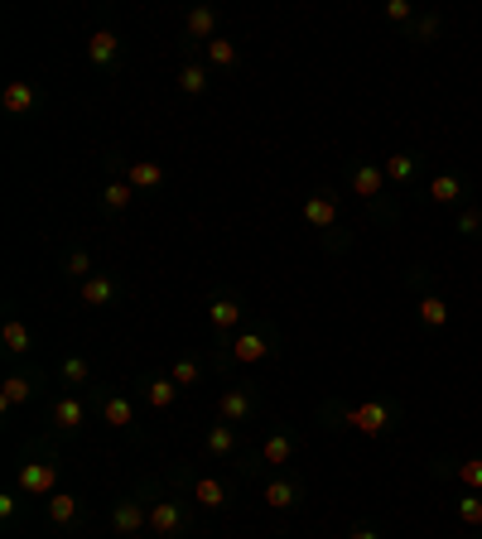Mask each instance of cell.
Returning a JSON list of instances; mask_svg holds the SVG:
<instances>
[{
    "label": "cell",
    "instance_id": "5",
    "mask_svg": "<svg viewBox=\"0 0 482 539\" xmlns=\"http://www.w3.org/2000/svg\"><path fill=\"white\" fill-rule=\"evenodd\" d=\"M179 525H183V511L174 501H155V505H150V530H155V535L169 539V535H179Z\"/></svg>",
    "mask_w": 482,
    "mask_h": 539
},
{
    "label": "cell",
    "instance_id": "6",
    "mask_svg": "<svg viewBox=\"0 0 482 539\" xmlns=\"http://www.w3.org/2000/svg\"><path fill=\"white\" fill-rule=\"evenodd\" d=\"M381 189H386V169H377V164H357V169H353V193L371 203Z\"/></svg>",
    "mask_w": 482,
    "mask_h": 539
},
{
    "label": "cell",
    "instance_id": "2",
    "mask_svg": "<svg viewBox=\"0 0 482 539\" xmlns=\"http://www.w3.org/2000/svg\"><path fill=\"white\" fill-rule=\"evenodd\" d=\"M19 487H25L29 497H49V491L58 487V467H53V462H29V467H19Z\"/></svg>",
    "mask_w": 482,
    "mask_h": 539
},
{
    "label": "cell",
    "instance_id": "4",
    "mask_svg": "<svg viewBox=\"0 0 482 539\" xmlns=\"http://www.w3.org/2000/svg\"><path fill=\"white\" fill-rule=\"evenodd\" d=\"M126 183H130L136 193H150V189H159V183H164V169H159L155 159H136V164L126 169Z\"/></svg>",
    "mask_w": 482,
    "mask_h": 539
},
{
    "label": "cell",
    "instance_id": "30",
    "mask_svg": "<svg viewBox=\"0 0 482 539\" xmlns=\"http://www.w3.org/2000/svg\"><path fill=\"white\" fill-rule=\"evenodd\" d=\"M130 197H136V189H130V183H112V189H106V207H112V212H126Z\"/></svg>",
    "mask_w": 482,
    "mask_h": 539
},
{
    "label": "cell",
    "instance_id": "10",
    "mask_svg": "<svg viewBox=\"0 0 482 539\" xmlns=\"http://www.w3.org/2000/svg\"><path fill=\"white\" fill-rule=\"evenodd\" d=\"M0 106H5L10 116H25L29 106H35V87H29V82H10L5 96H0Z\"/></svg>",
    "mask_w": 482,
    "mask_h": 539
},
{
    "label": "cell",
    "instance_id": "22",
    "mask_svg": "<svg viewBox=\"0 0 482 539\" xmlns=\"http://www.w3.org/2000/svg\"><path fill=\"white\" fill-rule=\"evenodd\" d=\"M458 520L463 525H482V491H468V497H458Z\"/></svg>",
    "mask_w": 482,
    "mask_h": 539
},
{
    "label": "cell",
    "instance_id": "25",
    "mask_svg": "<svg viewBox=\"0 0 482 539\" xmlns=\"http://www.w3.org/2000/svg\"><path fill=\"white\" fill-rule=\"evenodd\" d=\"M207 318H213V327H237V318H241V308L232 299H217L213 308H207Z\"/></svg>",
    "mask_w": 482,
    "mask_h": 539
},
{
    "label": "cell",
    "instance_id": "23",
    "mask_svg": "<svg viewBox=\"0 0 482 539\" xmlns=\"http://www.w3.org/2000/svg\"><path fill=\"white\" fill-rule=\"evenodd\" d=\"M25 400H29V381L25 376H10L5 390H0V404H5V410H15V404H25Z\"/></svg>",
    "mask_w": 482,
    "mask_h": 539
},
{
    "label": "cell",
    "instance_id": "3",
    "mask_svg": "<svg viewBox=\"0 0 482 539\" xmlns=\"http://www.w3.org/2000/svg\"><path fill=\"white\" fill-rule=\"evenodd\" d=\"M304 222L309 227H338V193H314L309 203H304Z\"/></svg>",
    "mask_w": 482,
    "mask_h": 539
},
{
    "label": "cell",
    "instance_id": "32",
    "mask_svg": "<svg viewBox=\"0 0 482 539\" xmlns=\"http://www.w3.org/2000/svg\"><path fill=\"white\" fill-rule=\"evenodd\" d=\"M179 87H183L189 96H198L203 87H207V73H203V68H183V73H179Z\"/></svg>",
    "mask_w": 482,
    "mask_h": 539
},
{
    "label": "cell",
    "instance_id": "39",
    "mask_svg": "<svg viewBox=\"0 0 482 539\" xmlns=\"http://www.w3.org/2000/svg\"><path fill=\"white\" fill-rule=\"evenodd\" d=\"M347 539H381V535H377V530H367V525H357V530L347 535Z\"/></svg>",
    "mask_w": 482,
    "mask_h": 539
},
{
    "label": "cell",
    "instance_id": "17",
    "mask_svg": "<svg viewBox=\"0 0 482 539\" xmlns=\"http://www.w3.org/2000/svg\"><path fill=\"white\" fill-rule=\"evenodd\" d=\"M415 308H420V318H424L430 327H444V323H448V304L439 299V294H424V299L415 304Z\"/></svg>",
    "mask_w": 482,
    "mask_h": 539
},
{
    "label": "cell",
    "instance_id": "20",
    "mask_svg": "<svg viewBox=\"0 0 482 539\" xmlns=\"http://www.w3.org/2000/svg\"><path fill=\"white\" fill-rule=\"evenodd\" d=\"M232 351H237V361H246V366H251V361H260L270 347H266V337L246 333V337H237V347H232Z\"/></svg>",
    "mask_w": 482,
    "mask_h": 539
},
{
    "label": "cell",
    "instance_id": "34",
    "mask_svg": "<svg viewBox=\"0 0 482 539\" xmlns=\"http://www.w3.org/2000/svg\"><path fill=\"white\" fill-rule=\"evenodd\" d=\"M87 376H92V366H87V361H82V357H68V361H63V381H73V385H82Z\"/></svg>",
    "mask_w": 482,
    "mask_h": 539
},
{
    "label": "cell",
    "instance_id": "27",
    "mask_svg": "<svg viewBox=\"0 0 482 539\" xmlns=\"http://www.w3.org/2000/svg\"><path fill=\"white\" fill-rule=\"evenodd\" d=\"M0 343H5L10 351H29V327L10 318V323H5V333H0Z\"/></svg>",
    "mask_w": 482,
    "mask_h": 539
},
{
    "label": "cell",
    "instance_id": "13",
    "mask_svg": "<svg viewBox=\"0 0 482 539\" xmlns=\"http://www.w3.org/2000/svg\"><path fill=\"white\" fill-rule=\"evenodd\" d=\"M145 400L155 404V410H169V404L179 400V385H174V376H159V381H150V385H145Z\"/></svg>",
    "mask_w": 482,
    "mask_h": 539
},
{
    "label": "cell",
    "instance_id": "18",
    "mask_svg": "<svg viewBox=\"0 0 482 539\" xmlns=\"http://www.w3.org/2000/svg\"><path fill=\"white\" fill-rule=\"evenodd\" d=\"M260 458H266V462H276V467H280V462H290V458H294V438H290V434H276V438H266V448H260Z\"/></svg>",
    "mask_w": 482,
    "mask_h": 539
},
{
    "label": "cell",
    "instance_id": "26",
    "mask_svg": "<svg viewBox=\"0 0 482 539\" xmlns=\"http://www.w3.org/2000/svg\"><path fill=\"white\" fill-rule=\"evenodd\" d=\"M454 477L463 481L468 491H482V458H468V462H458V467H454Z\"/></svg>",
    "mask_w": 482,
    "mask_h": 539
},
{
    "label": "cell",
    "instance_id": "12",
    "mask_svg": "<svg viewBox=\"0 0 482 539\" xmlns=\"http://www.w3.org/2000/svg\"><path fill=\"white\" fill-rule=\"evenodd\" d=\"M420 173V154H391L386 159V179L391 183H410Z\"/></svg>",
    "mask_w": 482,
    "mask_h": 539
},
{
    "label": "cell",
    "instance_id": "33",
    "mask_svg": "<svg viewBox=\"0 0 482 539\" xmlns=\"http://www.w3.org/2000/svg\"><path fill=\"white\" fill-rule=\"evenodd\" d=\"M232 443H237V438H232V428H227V424H217L213 434H207V448H213V453H232Z\"/></svg>",
    "mask_w": 482,
    "mask_h": 539
},
{
    "label": "cell",
    "instance_id": "16",
    "mask_svg": "<svg viewBox=\"0 0 482 539\" xmlns=\"http://www.w3.org/2000/svg\"><path fill=\"white\" fill-rule=\"evenodd\" d=\"M294 501H299V487H294V481H270V487H266V505H270V511H290Z\"/></svg>",
    "mask_w": 482,
    "mask_h": 539
},
{
    "label": "cell",
    "instance_id": "24",
    "mask_svg": "<svg viewBox=\"0 0 482 539\" xmlns=\"http://www.w3.org/2000/svg\"><path fill=\"white\" fill-rule=\"evenodd\" d=\"M207 58H213V63H217V68H232V63H237V43H232V39H222V35H217L213 43H207Z\"/></svg>",
    "mask_w": 482,
    "mask_h": 539
},
{
    "label": "cell",
    "instance_id": "38",
    "mask_svg": "<svg viewBox=\"0 0 482 539\" xmlns=\"http://www.w3.org/2000/svg\"><path fill=\"white\" fill-rule=\"evenodd\" d=\"M386 15L396 19V25H415V5H410V0H391Z\"/></svg>",
    "mask_w": 482,
    "mask_h": 539
},
{
    "label": "cell",
    "instance_id": "35",
    "mask_svg": "<svg viewBox=\"0 0 482 539\" xmlns=\"http://www.w3.org/2000/svg\"><path fill=\"white\" fill-rule=\"evenodd\" d=\"M49 515H53V520H73V515H78V501H73V497H53L49 501Z\"/></svg>",
    "mask_w": 482,
    "mask_h": 539
},
{
    "label": "cell",
    "instance_id": "11",
    "mask_svg": "<svg viewBox=\"0 0 482 539\" xmlns=\"http://www.w3.org/2000/svg\"><path fill=\"white\" fill-rule=\"evenodd\" d=\"M87 58H92L97 68H102V63H112V58H116V35H112V29H97V35L87 39Z\"/></svg>",
    "mask_w": 482,
    "mask_h": 539
},
{
    "label": "cell",
    "instance_id": "28",
    "mask_svg": "<svg viewBox=\"0 0 482 539\" xmlns=\"http://www.w3.org/2000/svg\"><path fill=\"white\" fill-rule=\"evenodd\" d=\"M53 424H58V428H78L82 424V404L78 400H63L58 410H53Z\"/></svg>",
    "mask_w": 482,
    "mask_h": 539
},
{
    "label": "cell",
    "instance_id": "37",
    "mask_svg": "<svg viewBox=\"0 0 482 539\" xmlns=\"http://www.w3.org/2000/svg\"><path fill=\"white\" fill-rule=\"evenodd\" d=\"M193 381H198V361H179V366H174V385H179V390H189Z\"/></svg>",
    "mask_w": 482,
    "mask_h": 539
},
{
    "label": "cell",
    "instance_id": "9",
    "mask_svg": "<svg viewBox=\"0 0 482 539\" xmlns=\"http://www.w3.org/2000/svg\"><path fill=\"white\" fill-rule=\"evenodd\" d=\"M145 520H150V511H145L140 501H120V505H116V530H120V535L145 530Z\"/></svg>",
    "mask_w": 482,
    "mask_h": 539
},
{
    "label": "cell",
    "instance_id": "19",
    "mask_svg": "<svg viewBox=\"0 0 482 539\" xmlns=\"http://www.w3.org/2000/svg\"><path fill=\"white\" fill-rule=\"evenodd\" d=\"M439 29H444V19H439V15H415L410 39H415V43H434V39H439Z\"/></svg>",
    "mask_w": 482,
    "mask_h": 539
},
{
    "label": "cell",
    "instance_id": "14",
    "mask_svg": "<svg viewBox=\"0 0 482 539\" xmlns=\"http://www.w3.org/2000/svg\"><path fill=\"white\" fill-rule=\"evenodd\" d=\"M251 414V395L246 390H227L222 395V424H241Z\"/></svg>",
    "mask_w": 482,
    "mask_h": 539
},
{
    "label": "cell",
    "instance_id": "21",
    "mask_svg": "<svg viewBox=\"0 0 482 539\" xmlns=\"http://www.w3.org/2000/svg\"><path fill=\"white\" fill-rule=\"evenodd\" d=\"M116 294V284L106 280V274H92V280L82 284V304H106Z\"/></svg>",
    "mask_w": 482,
    "mask_h": 539
},
{
    "label": "cell",
    "instance_id": "1",
    "mask_svg": "<svg viewBox=\"0 0 482 539\" xmlns=\"http://www.w3.org/2000/svg\"><path fill=\"white\" fill-rule=\"evenodd\" d=\"M343 420L353 424L357 434L377 438V434H386V428L396 424V410H391V404H381V400H367V404H353V410H347Z\"/></svg>",
    "mask_w": 482,
    "mask_h": 539
},
{
    "label": "cell",
    "instance_id": "36",
    "mask_svg": "<svg viewBox=\"0 0 482 539\" xmlns=\"http://www.w3.org/2000/svg\"><path fill=\"white\" fill-rule=\"evenodd\" d=\"M458 236H482V212L478 207H468V212L458 217Z\"/></svg>",
    "mask_w": 482,
    "mask_h": 539
},
{
    "label": "cell",
    "instance_id": "15",
    "mask_svg": "<svg viewBox=\"0 0 482 539\" xmlns=\"http://www.w3.org/2000/svg\"><path fill=\"white\" fill-rule=\"evenodd\" d=\"M193 501H198V505H207V511H217V505L227 501L222 481H213V477H198V481H193Z\"/></svg>",
    "mask_w": 482,
    "mask_h": 539
},
{
    "label": "cell",
    "instance_id": "7",
    "mask_svg": "<svg viewBox=\"0 0 482 539\" xmlns=\"http://www.w3.org/2000/svg\"><path fill=\"white\" fill-rule=\"evenodd\" d=\"M183 35H189V39H207V43H213V39H217V15H213L207 5H198L189 19H183Z\"/></svg>",
    "mask_w": 482,
    "mask_h": 539
},
{
    "label": "cell",
    "instance_id": "31",
    "mask_svg": "<svg viewBox=\"0 0 482 539\" xmlns=\"http://www.w3.org/2000/svg\"><path fill=\"white\" fill-rule=\"evenodd\" d=\"M73 274V280H92V256H87V250H73L68 256V266H63Z\"/></svg>",
    "mask_w": 482,
    "mask_h": 539
},
{
    "label": "cell",
    "instance_id": "8",
    "mask_svg": "<svg viewBox=\"0 0 482 539\" xmlns=\"http://www.w3.org/2000/svg\"><path fill=\"white\" fill-rule=\"evenodd\" d=\"M430 197L439 207H454V203H463V179L458 173H439V179L430 183Z\"/></svg>",
    "mask_w": 482,
    "mask_h": 539
},
{
    "label": "cell",
    "instance_id": "29",
    "mask_svg": "<svg viewBox=\"0 0 482 539\" xmlns=\"http://www.w3.org/2000/svg\"><path fill=\"white\" fill-rule=\"evenodd\" d=\"M102 414H106V424H112V428H126L130 424V400H106Z\"/></svg>",
    "mask_w": 482,
    "mask_h": 539
}]
</instances>
